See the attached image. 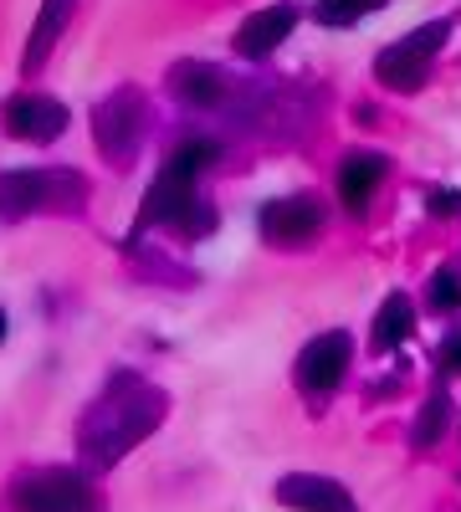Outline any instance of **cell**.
Here are the masks:
<instances>
[{"mask_svg":"<svg viewBox=\"0 0 461 512\" xmlns=\"http://www.w3.org/2000/svg\"><path fill=\"white\" fill-rule=\"evenodd\" d=\"M6 134L21 144H52L67 134V108L47 93H16L6 103Z\"/></svg>","mask_w":461,"mask_h":512,"instance_id":"cell-9","label":"cell"},{"mask_svg":"<svg viewBox=\"0 0 461 512\" xmlns=\"http://www.w3.org/2000/svg\"><path fill=\"white\" fill-rule=\"evenodd\" d=\"M436 359H441V374H461V328L441 344V354H436Z\"/></svg>","mask_w":461,"mask_h":512,"instance_id":"cell-21","label":"cell"},{"mask_svg":"<svg viewBox=\"0 0 461 512\" xmlns=\"http://www.w3.org/2000/svg\"><path fill=\"white\" fill-rule=\"evenodd\" d=\"M77 11V0H41V11H36V26L26 36V52H21V72H36V67H47L52 47L62 41L67 21Z\"/></svg>","mask_w":461,"mask_h":512,"instance_id":"cell-13","label":"cell"},{"mask_svg":"<svg viewBox=\"0 0 461 512\" xmlns=\"http://www.w3.org/2000/svg\"><path fill=\"white\" fill-rule=\"evenodd\" d=\"M221 159V149L211 144V139H190V144H180L175 154H170V164H164V175L149 185V195H144V205H139V226L134 231H154V226H180V216L195 205V180L205 175Z\"/></svg>","mask_w":461,"mask_h":512,"instance_id":"cell-2","label":"cell"},{"mask_svg":"<svg viewBox=\"0 0 461 512\" xmlns=\"http://www.w3.org/2000/svg\"><path fill=\"white\" fill-rule=\"evenodd\" d=\"M374 11H385V0H318V21L323 26H354V21H364V16H374Z\"/></svg>","mask_w":461,"mask_h":512,"instance_id":"cell-18","label":"cell"},{"mask_svg":"<svg viewBox=\"0 0 461 512\" xmlns=\"http://www.w3.org/2000/svg\"><path fill=\"white\" fill-rule=\"evenodd\" d=\"M426 210H431V216H441V221H446V216L456 221V216H461V190H431V195H426Z\"/></svg>","mask_w":461,"mask_h":512,"instance_id":"cell-20","label":"cell"},{"mask_svg":"<svg viewBox=\"0 0 461 512\" xmlns=\"http://www.w3.org/2000/svg\"><path fill=\"white\" fill-rule=\"evenodd\" d=\"M349 359H354V344H349V333H344V328H333V333L313 338V344L298 354V384H303V395L328 400V395L344 384Z\"/></svg>","mask_w":461,"mask_h":512,"instance_id":"cell-7","label":"cell"},{"mask_svg":"<svg viewBox=\"0 0 461 512\" xmlns=\"http://www.w3.org/2000/svg\"><path fill=\"white\" fill-rule=\"evenodd\" d=\"M446 425H451V395H446V384H436V390L426 395V405H421V415H415V425H410V446L431 451L446 436Z\"/></svg>","mask_w":461,"mask_h":512,"instance_id":"cell-16","label":"cell"},{"mask_svg":"<svg viewBox=\"0 0 461 512\" xmlns=\"http://www.w3.org/2000/svg\"><path fill=\"white\" fill-rule=\"evenodd\" d=\"M257 226H262V236L272 246H308L323 231V205L308 200V195H282V200L262 205Z\"/></svg>","mask_w":461,"mask_h":512,"instance_id":"cell-8","label":"cell"},{"mask_svg":"<svg viewBox=\"0 0 461 512\" xmlns=\"http://www.w3.org/2000/svg\"><path fill=\"white\" fill-rule=\"evenodd\" d=\"M164 415H170V395L139 374H113L108 390L82 410L77 420V456L93 466H118L139 441H149Z\"/></svg>","mask_w":461,"mask_h":512,"instance_id":"cell-1","label":"cell"},{"mask_svg":"<svg viewBox=\"0 0 461 512\" xmlns=\"http://www.w3.org/2000/svg\"><path fill=\"white\" fill-rule=\"evenodd\" d=\"M185 241H200V236H211L216 231V210H211V200H200L195 195V205L185 210V216H180V226H175Z\"/></svg>","mask_w":461,"mask_h":512,"instance_id":"cell-19","label":"cell"},{"mask_svg":"<svg viewBox=\"0 0 461 512\" xmlns=\"http://www.w3.org/2000/svg\"><path fill=\"white\" fill-rule=\"evenodd\" d=\"M170 93H175V103H185V108H216L221 93H226V77H221L216 67H205V62H180V67L170 72Z\"/></svg>","mask_w":461,"mask_h":512,"instance_id":"cell-14","label":"cell"},{"mask_svg":"<svg viewBox=\"0 0 461 512\" xmlns=\"http://www.w3.org/2000/svg\"><path fill=\"white\" fill-rule=\"evenodd\" d=\"M88 200L77 169H6L0 175V216L26 221L36 210H77Z\"/></svg>","mask_w":461,"mask_h":512,"instance_id":"cell-3","label":"cell"},{"mask_svg":"<svg viewBox=\"0 0 461 512\" xmlns=\"http://www.w3.org/2000/svg\"><path fill=\"white\" fill-rule=\"evenodd\" d=\"M426 308L431 313H456L461 308V267H436L426 282Z\"/></svg>","mask_w":461,"mask_h":512,"instance_id":"cell-17","label":"cell"},{"mask_svg":"<svg viewBox=\"0 0 461 512\" xmlns=\"http://www.w3.org/2000/svg\"><path fill=\"white\" fill-rule=\"evenodd\" d=\"M0 344H6V313H0Z\"/></svg>","mask_w":461,"mask_h":512,"instance_id":"cell-22","label":"cell"},{"mask_svg":"<svg viewBox=\"0 0 461 512\" xmlns=\"http://www.w3.org/2000/svg\"><path fill=\"white\" fill-rule=\"evenodd\" d=\"M446 36H451V21H426V26H415L410 36L390 41V47L374 57V77H380L385 88H395V93L426 88L431 62H436V52L446 47Z\"/></svg>","mask_w":461,"mask_h":512,"instance_id":"cell-6","label":"cell"},{"mask_svg":"<svg viewBox=\"0 0 461 512\" xmlns=\"http://www.w3.org/2000/svg\"><path fill=\"white\" fill-rule=\"evenodd\" d=\"M277 502L292 512H359V502L349 497L344 482L318 477V472H292L277 482Z\"/></svg>","mask_w":461,"mask_h":512,"instance_id":"cell-10","label":"cell"},{"mask_svg":"<svg viewBox=\"0 0 461 512\" xmlns=\"http://www.w3.org/2000/svg\"><path fill=\"white\" fill-rule=\"evenodd\" d=\"M385 175H390V159H385V154H374V149H354V154H344V164H339V200H344V210L364 216L369 200L380 195Z\"/></svg>","mask_w":461,"mask_h":512,"instance_id":"cell-11","label":"cell"},{"mask_svg":"<svg viewBox=\"0 0 461 512\" xmlns=\"http://www.w3.org/2000/svg\"><path fill=\"white\" fill-rule=\"evenodd\" d=\"M292 26H298V11L292 6H267V11H251L246 21H241V31H236V41L231 47L241 52V57H267V52H277L282 41L292 36Z\"/></svg>","mask_w":461,"mask_h":512,"instance_id":"cell-12","label":"cell"},{"mask_svg":"<svg viewBox=\"0 0 461 512\" xmlns=\"http://www.w3.org/2000/svg\"><path fill=\"white\" fill-rule=\"evenodd\" d=\"M16 512H103V492L72 466H31L11 482Z\"/></svg>","mask_w":461,"mask_h":512,"instance_id":"cell-4","label":"cell"},{"mask_svg":"<svg viewBox=\"0 0 461 512\" xmlns=\"http://www.w3.org/2000/svg\"><path fill=\"white\" fill-rule=\"evenodd\" d=\"M144 123H149V103L139 88H118L93 108V144L103 154V164L123 169L134 164L139 144H144Z\"/></svg>","mask_w":461,"mask_h":512,"instance_id":"cell-5","label":"cell"},{"mask_svg":"<svg viewBox=\"0 0 461 512\" xmlns=\"http://www.w3.org/2000/svg\"><path fill=\"white\" fill-rule=\"evenodd\" d=\"M410 333H415V308H410V297H405V292H390L385 303H380V313H374L369 349H374V354H395Z\"/></svg>","mask_w":461,"mask_h":512,"instance_id":"cell-15","label":"cell"}]
</instances>
